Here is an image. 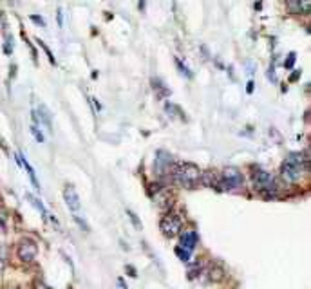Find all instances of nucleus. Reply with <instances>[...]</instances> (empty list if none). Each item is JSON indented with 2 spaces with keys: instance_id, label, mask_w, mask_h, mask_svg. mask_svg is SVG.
<instances>
[{
  "instance_id": "1",
  "label": "nucleus",
  "mask_w": 311,
  "mask_h": 289,
  "mask_svg": "<svg viewBox=\"0 0 311 289\" xmlns=\"http://www.w3.org/2000/svg\"><path fill=\"white\" fill-rule=\"evenodd\" d=\"M201 174H203V172H201L199 167L194 165V163H176L170 172V177L177 187L192 190V188H196L197 185H199Z\"/></svg>"
},
{
  "instance_id": "2",
  "label": "nucleus",
  "mask_w": 311,
  "mask_h": 289,
  "mask_svg": "<svg viewBox=\"0 0 311 289\" xmlns=\"http://www.w3.org/2000/svg\"><path fill=\"white\" fill-rule=\"evenodd\" d=\"M307 154L302 152H291L286 159H284L282 167H280V175L286 182H297L302 174L307 170Z\"/></svg>"
},
{
  "instance_id": "3",
  "label": "nucleus",
  "mask_w": 311,
  "mask_h": 289,
  "mask_svg": "<svg viewBox=\"0 0 311 289\" xmlns=\"http://www.w3.org/2000/svg\"><path fill=\"white\" fill-rule=\"evenodd\" d=\"M251 181H253V188L259 190L264 195H275L277 187H275V177L270 174V172L263 170V168H257L251 174Z\"/></svg>"
},
{
  "instance_id": "4",
  "label": "nucleus",
  "mask_w": 311,
  "mask_h": 289,
  "mask_svg": "<svg viewBox=\"0 0 311 289\" xmlns=\"http://www.w3.org/2000/svg\"><path fill=\"white\" fill-rule=\"evenodd\" d=\"M244 182V177L241 174L239 168L236 167H226L221 174V182H219V190H234V188H239Z\"/></svg>"
},
{
  "instance_id": "5",
  "label": "nucleus",
  "mask_w": 311,
  "mask_h": 289,
  "mask_svg": "<svg viewBox=\"0 0 311 289\" xmlns=\"http://www.w3.org/2000/svg\"><path fill=\"white\" fill-rule=\"evenodd\" d=\"M36 253H38V246H36V242L33 241V239L25 237L16 244V255H18V258H20L22 262H25V264L35 260Z\"/></svg>"
},
{
  "instance_id": "6",
  "label": "nucleus",
  "mask_w": 311,
  "mask_h": 289,
  "mask_svg": "<svg viewBox=\"0 0 311 289\" xmlns=\"http://www.w3.org/2000/svg\"><path fill=\"white\" fill-rule=\"evenodd\" d=\"M181 226H183V224H181L179 215H176V214H167L163 219H161L160 230L163 231L165 237L172 239V237H176V235H179Z\"/></svg>"
},
{
  "instance_id": "7",
  "label": "nucleus",
  "mask_w": 311,
  "mask_h": 289,
  "mask_svg": "<svg viewBox=\"0 0 311 289\" xmlns=\"http://www.w3.org/2000/svg\"><path fill=\"white\" fill-rule=\"evenodd\" d=\"M64 201H65V204H67L69 210L74 212V214L82 208L80 195H78V192L74 190L72 185H67V187L64 188Z\"/></svg>"
},
{
  "instance_id": "8",
  "label": "nucleus",
  "mask_w": 311,
  "mask_h": 289,
  "mask_svg": "<svg viewBox=\"0 0 311 289\" xmlns=\"http://www.w3.org/2000/svg\"><path fill=\"white\" fill-rule=\"evenodd\" d=\"M172 168H174V159L172 155H168L167 152H158V159H156V170L161 175L168 174L170 175Z\"/></svg>"
},
{
  "instance_id": "9",
  "label": "nucleus",
  "mask_w": 311,
  "mask_h": 289,
  "mask_svg": "<svg viewBox=\"0 0 311 289\" xmlns=\"http://www.w3.org/2000/svg\"><path fill=\"white\" fill-rule=\"evenodd\" d=\"M228 277V271L224 270V266L219 264V262H214L208 268V280L214 282V284H219V282H224Z\"/></svg>"
},
{
  "instance_id": "10",
  "label": "nucleus",
  "mask_w": 311,
  "mask_h": 289,
  "mask_svg": "<svg viewBox=\"0 0 311 289\" xmlns=\"http://www.w3.org/2000/svg\"><path fill=\"white\" fill-rule=\"evenodd\" d=\"M196 246H197V233L196 231H183L181 233V244L179 248H183V250H187L188 253H192V251L196 250Z\"/></svg>"
},
{
  "instance_id": "11",
  "label": "nucleus",
  "mask_w": 311,
  "mask_h": 289,
  "mask_svg": "<svg viewBox=\"0 0 311 289\" xmlns=\"http://www.w3.org/2000/svg\"><path fill=\"white\" fill-rule=\"evenodd\" d=\"M201 182L206 185V187H210V188H217V190H219L221 174L219 172H214V170L204 172V174H201Z\"/></svg>"
},
{
  "instance_id": "12",
  "label": "nucleus",
  "mask_w": 311,
  "mask_h": 289,
  "mask_svg": "<svg viewBox=\"0 0 311 289\" xmlns=\"http://www.w3.org/2000/svg\"><path fill=\"white\" fill-rule=\"evenodd\" d=\"M154 201L158 202V206H160L161 210H168L172 206V195L168 190H160L158 194H156Z\"/></svg>"
},
{
  "instance_id": "13",
  "label": "nucleus",
  "mask_w": 311,
  "mask_h": 289,
  "mask_svg": "<svg viewBox=\"0 0 311 289\" xmlns=\"http://www.w3.org/2000/svg\"><path fill=\"white\" fill-rule=\"evenodd\" d=\"M288 6H290L293 11L304 13V15H307L311 9V2H307V0H304V2H288Z\"/></svg>"
},
{
  "instance_id": "14",
  "label": "nucleus",
  "mask_w": 311,
  "mask_h": 289,
  "mask_svg": "<svg viewBox=\"0 0 311 289\" xmlns=\"http://www.w3.org/2000/svg\"><path fill=\"white\" fill-rule=\"evenodd\" d=\"M152 85H154V91L158 92V96H160V98H165V96L170 94V91L167 89V85H165L160 78H152Z\"/></svg>"
},
{
  "instance_id": "15",
  "label": "nucleus",
  "mask_w": 311,
  "mask_h": 289,
  "mask_svg": "<svg viewBox=\"0 0 311 289\" xmlns=\"http://www.w3.org/2000/svg\"><path fill=\"white\" fill-rule=\"evenodd\" d=\"M38 112H40V119H38V123L44 121L45 125H47V128H51V112H49V109L45 107V105H40V107H38Z\"/></svg>"
},
{
  "instance_id": "16",
  "label": "nucleus",
  "mask_w": 311,
  "mask_h": 289,
  "mask_svg": "<svg viewBox=\"0 0 311 289\" xmlns=\"http://www.w3.org/2000/svg\"><path fill=\"white\" fill-rule=\"evenodd\" d=\"M199 273H201V262H194V264L188 266V278L190 280L199 277Z\"/></svg>"
},
{
  "instance_id": "17",
  "label": "nucleus",
  "mask_w": 311,
  "mask_h": 289,
  "mask_svg": "<svg viewBox=\"0 0 311 289\" xmlns=\"http://www.w3.org/2000/svg\"><path fill=\"white\" fill-rule=\"evenodd\" d=\"M127 215H128V219L132 221V224H134L136 230H141V222H140V219H138V215H136L132 210H127Z\"/></svg>"
},
{
  "instance_id": "18",
  "label": "nucleus",
  "mask_w": 311,
  "mask_h": 289,
  "mask_svg": "<svg viewBox=\"0 0 311 289\" xmlns=\"http://www.w3.org/2000/svg\"><path fill=\"white\" fill-rule=\"evenodd\" d=\"M176 255H177V257H179L183 262H188V260H190V255H192V253H188L187 250H183V248H179V246H177V248H176Z\"/></svg>"
},
{
  "instance_id": "19",
  "label": "nucleus",
  "mask_w": 311,
  "mask_h": 289,
  "mask_svg": "<svg viewBox=\"0 0 311 289\" xmlns=\"http://www.w3.org/2000/svg\"><path fill=\"white\" fill-rule=\"evenodd\" d=\"M31 134L35 136V139H36L38 143H44V134H42V132L38 130V127H36V125H33V127H31Z\"/></svg>"
},
{
  "instance_id": "20",
  "label": "nucleus",
  "mask_w": 311,
  "mask_h": 289,
  "mask_svg": "<svg viewBox=\"0 0 311 289\" xmlns=\"http://www.w3.org/2000/svg\"><path fill=\"white\" fill-rule=\"evenodd\" d=\"M28 199L33 202V206H36V208H38V210L42 212V214H45V208H44V204H42V202L38 201V199H36V197H33V195H28Z\"/></svg>"
},
{
  "instance_id": "21",
  "label": "nucleus",
  "mask_w": 311,
  "mask_h": 289,
  "mask_svg": "<svg viewBox=\"0 0 311 289\" xmlns=\"http://www.w3.org/2000/svg\"><path fill=\"white\" fill-rule=\"evenodd\" d=\"M293 64H295V52H290V55H288V60L284 62V65H286L288 69H291Z\"/></svg>"
},
{
  "instance_id": "22",
  "label": "nucleus",
  "mask_w": 311,
  "mask_h": 289,
  "mask_svg": "<svg viewBox=\"0 0 311 289\" xmlns=\"http://www.w3.org/2000/svg\"><path fill=\"white\" fill-rule=\"evenodd\" d=\"M38 44H40V47H44V51L47 52V56H49V60H51V64H55V56L51 55V51H49V47L47 45L44 44V42H42V40H38Z\"/></svg>"
},
{
  "instance_id": "23",
  "label": "nucleus",
  "mask_w": 311,
  "mask_h": 289,
  "mask_svg": "<svg viewBox=\"0 0 311 289\" xmlns=\"http://www.w3.org/2000/svg\"><path fill=\"white\" fill-rule=\"evenodd\" d=\"M35 289H55V287H51V285H47L45 282H42V280H36L35 282Z\"/></svg>"
},
{
  "instance_id": "24",
  "label": "nucleus",
  "mask_w": 311,
  "mask_h": 289,
  "mask_svg": "<svg viewBox=\"0 0 311 289\" xmlns=\"http://www.w3.org/2000/svg\"><path fill=\"white\" fill-rule=\"evenodd\" d=\"M176 65L177 67L181 69V71H183V74H187V76H190V71H188V67H185L183 64H181V60L179 58H176Z\"/></svg>"
},
{
  "instance_id": "25",
  "label": "nucleus",
  "mask_w": 311,
  "mask_h": 289,
  "mask_svg": "<svg viewBox=\"0 0 311 289\" xmlns=\"http://www.w3.org/2000/svg\"><path fill=\"white\" fill-rule=\"evenodd\" d=\"M74 221H76V222H78V224H80V228H82V230L89 231V226H87V224H85V221H82V219H80V217H78V215H74Z\"/></svg>"
},
{
  "instance_id": "26",
  "label": "nucleus",
  "mask_w": 311,
  "mask_h": 289,
  "mask_svg": "<svg viewBox=\"0 0 311 289\" xmlns=\"http://www.w3.org/2000/svg\"><path fill=\"white\" fill-rule=\"evenodd\" d=\"M31 20L33 22H36V24H40V25H45V20L40 18V16H36V15H31Z\"/></svg>"
},
{
  "instance_id": "27",
  "label": "nucleus",
  "mask_w": 311,
  "mask_h": 289,
  "mask_svg": "<svg viewBox=\"0 0 311 289\" xmlns=\"http://www.w3.org/2000/svg\"><path fill=\"white\" fill-rule=\"evenodd\" d=\"M4 268H6V260L2 257H0V273H2V271H4Z\"/></svg>"
},
{
  "instance_id": "28",
  "label": "nucleus",
  "mask_w": 311,
  "mask_h": 289,
  "mask_svg": "<svg viewBox=\"0 0 311 289\" xmlns=\"http://www.w3.org/2000/svg\"><path fill=\"white\" fill-rule=\"evenodd\" d=\"M253 91V82H248V92Z\"/></svg>"
},
{
  "instance_id": "29",
  "label": "nucleus",
  "mask_w": 311,
  "mask_h": 289,
  "mask_svg": "<svg viewBox=\"0 0 311 289\" xmlns=\"http://www.w3.org/2000/svg\"><path fill=\"white\" fill-rule=\"evenodd\" d=\"M297 78H299V72H295V74H291V82H295Z\"/></svg>"
}]
</instances>
